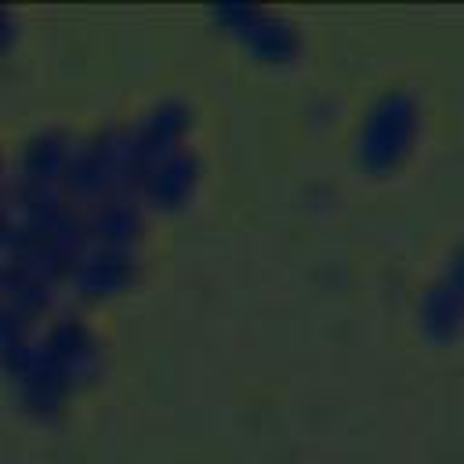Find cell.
I'll return each instance as SVG.
<instances>
[{
  "label": "cell",
  "instance_id": "obj_1",
  "mask_svg": "<svg viewBox=\"0 0 464 464\" xmlns=\"http://www.w3.org/2000/svg\"><path fill=\"white\" fill-rule=\"evenodd\" d=\"M0 355H4V373L14 384L22 406L36 413H51L62 406L69 392H76L83 381L98 373L102 344L87 326L72 319H58L36 337L29 330L25 337L4 344Z\"/></svg>",
  "mask_w": 464,
  "mask_h": 464
},
{
  "label": "cell",
  "instance_id": "obj_4",
  "mask_svg": "<svg viewBox=\"0 0 464 464\" xmlns=\"http://www.w3.org/2000/svg\"><path fill=\"white\" fill-rule=\"evenodd\" d=\"M420 326L431 337H453L464 330V239L428 286L420 301Z\"/></svg>",
  "mask_w": 464,
  "mask_h": 464
},
{
  "label": "cell",
  "instance_id": "obj_5",
  "mask_svg": "<svg viewBox=\"0 0 464 464\" xmlns=\"http://www.w3.org/2000/svg\"><path fill=\"white\" fill-rule=\"evenodd\" d=\"M11 40H14V22H11L7 11H0V51H4Z\"/></svg>",
  "mask_w": 464,
  "mask_h": 464
},
{
  "label": "cell",
  "instance_id": "obj_3",
  "mask_svg": "<svg viewBox=\"0 0 464 464\" xmlns=\"http://www.w3.org/2000/svg\"><path fill=\"white\" fill-rule=\"evenodd\" d=\"M218 18L243 44V51L254 54L257 62H268V65L294 62V54H297V33L279 14L261 11V7H218Z\"/></svg>",
  "mask_w": 464,
  "mask_h": 464
},
{
  "label": "cell",
  "instance_id": "obj_2",
  "mask_svg": "<svg viewBox=\"0 0 464 464\" xmlns=\"http://www.w3.org/2000/svg\"><path fill=\"white\" fill-rule=\"evenodd\" d=\"M420 127V109L413 102V94L406 91H384L370 112L359 123V138H355V156L366 170H388L399 167L417 138Z\"/></svg>",
  "mask_w": 464,
  "mask_h": 464
}]
</instances>
